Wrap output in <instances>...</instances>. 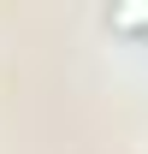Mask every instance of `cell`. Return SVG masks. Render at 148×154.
Masks as SVG:
<instances>
[{"mask_svg": "<svg viewBox=\"0 0 148 154\" xmlns=\"http://www.w3.org/2000/svg\"><path fill=\"white\" fill-rule=\"evenodd\" d=\"M113 24H119V30H142V24H148V6H119Z\"/></svg>", "mask_w": 148, "mask_h": 154, "instance_id": "1", "label": "cell"}]
</instances>
